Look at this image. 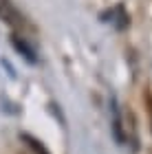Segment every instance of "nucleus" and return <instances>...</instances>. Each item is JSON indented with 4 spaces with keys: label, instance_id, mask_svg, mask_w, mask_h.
Returning a JSON list of instances; mask_svg holds the SVG:
<instances>
[{
    "label": "nucleus",
    "instance_id": "1",
    "mask_svg": "<svg viewBox=\"0 0 152 154\" xmlns=\"http://www.w3.org/2000/svg\"><path fill=\"white\" fill-rule=\"evenodd\" d=\"M11 44H13V48H16V51L22 55V57L29 62V64H36L38 62V57H36V51H33V48L26 44V42L20 38V35H11Z\"/></svg>",
    "mask_w": 152,
    "mask_h": 154
},
{
    "label": "nucleus",
    "instance_id": "2",
    "mask_svg": "<svg viewBox=\"0 0 152 154\" xmlns=\"http://www.w3.org/2000/svg\"><path fill=\"white\" fill-rule=\"evenodd\" d=\"M0 16H2L9 24H20V16L16 13V9L9 5V0H0Z\"/></svg>",
    "mask_w": 152,
    "mask_h": 154
}]
</instances>
